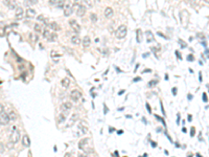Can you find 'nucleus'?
<instances>
[{
	"label": "nucleus",
	"instance_id": "obj_27",
	"mask_svg": "<svg viewBox=\"0 0 209 157\" xmlns=\"http://www.w3.org/2000/svg\"><path fill=\"white\" fill-rule=\"evenodd\" d=\"M37 3V0H25V5L27 6H30L32 4H36Z\"/></svg>",
	"mask_w": 209,
	"mask_h": 157
},
{
	"label": "nucleus",
	"instance_id": "obj_34",
	"mask_svg": "<svg viewBox=\"0 0 209 157\" xmlns=\"http://www.w3.org/2000/svg\"><path fill=\"white\" fill-rule=\"evenodd\" d=\"M12 1H13V0H2V2H3V4H5L7 7L9 6V4L10 3H12Z\"/></svg>",
	"mask_w": 209,
	"mask_h": 157
},
{
	"label": "nucleus",
	"instance_id": "obj_43",
	"mask_svg": "<svg viewBox=\"0 0 209 157\" xmlns=\"http://www.w3.org/2000/svg\"><path fill=\"white\" fill-rule=\"evenodd\" d=\"M78 157H88V155L86 153H82V154H79Z\"/></svg>",
	"mask_w": 209,
	"mask_h": 157
},
{
	"label": "nucleus",
	"instance_id": "obj_9",
	"mask_svg": "<svg viewBox=\"0 0 209 157\" xmlns=\"http://www.w3.org/2000/svg\"><path fill=\"white\" fill-rule=\"evenodd\" d=\"M49 3L51 5L57 6V7H64V5H65L63 0H49Z\"/></svg>",
	"mask_w": 209,
	"mask_h": 157
},
{
	"label": "nucleus",
	"instance_id": "obj_32",
	"mask_svg": "<svg viewBox=\"0 0 209 157\" xmlns=\"http://www.w3.org/2000/svg\"><path fill=\"white\" fill-rule=\"evenodd\" d=\"M83 2V0H74V2H73V5H75V6H80V5H82L81 3Z\"/></svg>",
	"mask_w": 209,
	"mask_h": 157
},
{
	"label": "nucleus",
	"instance_id": "obj_10",
	"mask_svg": "<svg viewBox=\"0 0 209 157\" xmlns=\"http://www.w3.org/2000/svg\"><path fill=\"white\" fill-rule=\"evenodd\" d=\"M85 14H86V6L82 4V5H80L78 7V9H76V15H78L79 17H83Z\"/></svg>",
	"mask_w": 209,
	"mask_h": 157
},
{
	"label": "nucleus",
	"instance_id": "obj_30",
	"mask_svg": "<svg viewBox=\"0 0 209 157\" xmlns=\"http://www.w3.org/2000/svg\"><path fill=\"white\" fill-rule=\"evenodd\" d=\"M35 30H36L37 32H43V29H42L41 25H39L38 23H37V24H35Z\"/></svg>",
	"mask_w": 209,
	"mask_h": 157
},
{
	"label": "nucleus",
	"instance_id": "obj_41",
	"mask_svg": "<svg viewBox=\"0 0 209 157\" xmlns=\"http://www.w3.org/2000/svg\"><path fill=\"white\" fill-rule=\"evenodd\" d=\"M203 100H204V102H207V100H208V97H207V94L204 92L203 93Z\"/></svg>",
	"mask_w": 209,
	"mask_h": 157
},
{
	"label": "nucleus",
	"instance_id": "obj_55",
	"mask_svg": "<svg viewBox=\"0 0 209 157\" xmlns=\"http://www.w3.org/2000/svg\"><path fill=\"white\" fill-rule=\"evenodd\" d=\"M117 133H118V134H122V133H124V131H122V130H119Z\"/></svg>",
	"mask_w": 209,
	"mask_h": 157
},
{
	"label": "nucleus",
	"instance_id": "obj_42",
	"mask_svg": "<svg viewBox=\"0 0 209 157\" xmlns=\"http://www.w3.org/2000/svg\"><path fill=\"white\" fill-rule=\"evenodd\" d=\"M187 60H188V61H193V55H192V54H189L188 57H187Z\"/></svg>",
	"mask_w": 209,
	"mask_h": 157
},
{
	"label": "nucleus",
	"instance_id": "obj_22",
	"mask_svg": "<svg viewBox=\"0 0 209 157\" xmlns=\"http://www.w3.org/2000/svg\"><path fill=\"white\" fill-rule=\"evenodd\" d=\"M136 40H137V42L138 43H140L141 41H142V31H141V29H137L136 30Z\"/></svg>",
	"mask_w": 209,
	"mask_h": 157
},
{
	"label": "nucleus",
	"instance_id": "obj_50",
	"mask_svg": "<svg viewBox=\"0 0 209 157\" xmlns=\"http://www.w3.org/2000/svg\"><path fill=\"white\" fill-rule=\"evenodd\" d=\"M199 81L202 82V73H201V72L199 73Z\"/></svg>",
	"mask_w": 209,
	"mask_h": 157
},
{
	"label": "nucleus",
	"instance_id": "obj_5",
	"mask_svg": "<svg viewBox=\"0 0 209 157\" xmlns=\"http://www.w3.org/2000/svg\"><path fill=\"white\" fill-rule=\"evenodd\" d=\"M69 24L71 25V28L73 29L74 32L79 33V32L81 31V25H80L75 20H70V21H69Z\"/></svg>",
	"mask_w": 209,
	"mask_h": 157
},
{
	"label": "nucleus",
	"instance_id": "obj_44",
	"mask_svg": "<svg viewBox=\"0 0 209 157\" xmlns=\"http://www.w3.org/2000/svg\"><path fill=\"white\" fill-rule=\"evenodd\" d=\"M173 94H174V95H177V88H176V87L173 88Z\"/></svg>",
	"mask_w": 209,
	"mask_h": 157
},
{
	"label": "nucleus",
	"instance_id": "obj_46",
	"mask_svg": "<svg viewBox=\"0 0 209 157\" xmlns=\"http://www.w3.org/2000/svg\"><path fill=\"white\" fill-rule=\"evenodd\" d=\"M146 108H147V110H149L150 113H152V109H151V106L149 105V103H146Z\"/></svg>",
	"mask_w": 209,
	"mask_h": 157
},
{
	"label": "nucleus",
	"instance_id": "obj_56",
	"mask_svg": "<svg viewBox=\"0 0 209 157\" xmlns=\"http://www.w3.org/2000/svg\"><path fill=\"white\" fill-rule=\"evenodd\" d=\"M110 132H112V131H114V128H112V127H110V130H109Z\"/></svg>",
	"mask_w": 209,
	"mask_h": 157
},
{
	"label": "nucleus",
	"instance_id": "obj_4",
	"mask_svg": "<svg viewBox=\"0 0 209 157\" xmlns=\"http://www.w3.org/2000/svg\"><path fill=\"white\" fill-rule=\"evenodd\" d=\"M63 10H64V15L66 17H69L73 13V6L70 3H65V5L63 7Z\"/></svg>",
	"mask_w": 209,
	"mask_h": 157
},
{
	"label": "nucleus",
	"instance_id": "obj_33",
	"mask_svg": "<svg viewBox=\"0 0 209 157\" xmlns=\"http://www.w3.org/2000/svg\"><path fill=\"white\" fill-rule=\"evenodd\" d=\"M179 43L181 44V47H182V48H185L186 46H187V44H186L182 39H179Z\"/></svg>",
	"mask_w": 209,
	"mask_h": 157
},
{
	"label": "nucleus",
	"instance_id": "obj_28",
	"mask_svg": "<svg viewBox=\"0 0 209 157\" xmlns=\"http://www.w3.org/2000/svg\"><path fill=\"white\" fill-rule=\"evenodd\" d=\"M95 3V0H86V4L88 7H92Z\"/></svg>",
	"mask_w": 209,
	"mask_h": 157
},
{
	"label": "nucleus",
	"instance_id": "obj_20",
	"mask_svg": "<svg viewBox=\"0 0 209 157\" xmlns=\"http://www.w3.org/2000/svg\"><path fill=\"white\" fill-rule=\"evenodd\" d=\"M154 40H155V38H154L153 32H152L151 30H147V31H146V41L150 43V42H153Z\"/></svg>",
	"mask_w": 209,
	"mask_h": 157
},
{
	"label": "nucleus",
	"instance_id": "obj_59",
	"mask_svg": "<svg viewBox=\"0 0 209 157\" xmlns=\"http://www.w3.org/2000/svg\"><path fill=\"white\" fill-rule=\"evenodd\" d=\"M150 71H151V69H145L143 72H150Z\"/></svg>",
	"mask_w": 209,
	"mask_h": 157
},
{
	"label": "nucleus",
	"instance_id": "obj_2",
	"mask_svg": "<svg viewBox=\"0 0 209 157\" xmlns=\"http://www.w3.org/2000/svg\"><path fill=\"white\" fill-rule=\"evenodd\" d=\"M20 140V132L17 130V128L14 126L12 127V134H10V141L13 143H16Z\"/></svg>",
	"mask_w": 209,
	"mask_h": 157
},
{
	"label": "nucleus",
	"instance_id": "obj_24",
	"mask_svg": "<svg viewBox=\"0 0 209 157\" xmlns=\"http://www.w3.org/2000/svg\"><path fill=\"white\" fill-rule=\"evenodd\" d=\"M42 33H43V37L45 38V39H48V38H49V36L51 35V32H50V31H49L47 28H44Z\"/></svg>",
	"mask_w": 209,
	"mask_h": 157
},
{
	"label": "nucleus",
	"instance_id": "obj_18",
	"mask_svg": "<svg viewBox=\"0 0 209 157\" xmlns=\"http://www.w3.org/2000/svg\"><path fill=\"white\" fill-rule=\"evenodd\" d=\"M105 16H106L107 18H111V17L113 16V8H111V7H106V9H105Z\"/></svg>",
	"mask_w": 209,
	"mask_h": 157
},
{
	"label": "nucleus",
	"instance_id": "obj_54",
	"mask_svg": "<svg viewBox=\"0 0 209 157\" xmlns=\"http://www.w3.org/2000/svg\"><path fill=\"white\" fill-rule=\"evenodd\" d=\"M122 93H125V90H120V91L118 92V94H119V95H121Z\"/></svg>",
	"mask_w": 209,
	"mask_h": 157
},
{
	"label": "nucleus",
	"instance_id": "obj_14",
	"mask_svg": "<svg viewBox=\"0 0 209 157\" xmlns=\"http://www.w3.org/2000/svg\"><path fill=\"white\" fill-rule=\"evenodd\" d=\"M48 27H49L50 29L54 30V31H58V30H60V29H61L60 25L57 23V22H50L49 25H48Z\"/></svg>",
	"mask_w": 209,
	"mask_h": 157
},
{
	"label": "nucleus",
	"instance_id": "obj_60",
	"mask_svg": "<svg viewBox=\"0 0 209 157\" xmlns=\"http://www.w3.org/2000/svg\"><path fill=\"white\" fill-rule=\"evenodd\" d=\"M114 154H115V156H116V157H118V152H117V151H115V153H114Z\"/></svg>",
	"mask_w": 209,
	"mask_h": 157
},
{
	"label": "nucleus",
	"instance_id": "obj_13",
	"mask_svg": "<svg viewBox=\"0 0 209 157\" xmlns=\"http://www.w3.org/2000/svg\"><path fill=\"white\" fill-rule=\"evenodd\" d=\"M25 15H26L27 18H34V17L36 16V10L32 9V8H30V7H28V8L26 9V12H25Z\"/></svg>",
	"mask_w": 209,
	"mask_h": 157
},
{
	"label": "nucleus",
	"instance_id": "obj_23",
	"mask_svg": "<svg viewBox=\"0 0 209 157\" xmlns=\"http://www.w3.org/2000/svg\"><path fill=\"white\" fill-rule=\"evenodd\" d=\"M87 131H88V130H87L86 127H83L82 125H80V126H79V133L76 134V135H83V134H85Z\"/></svg>",
	"mask_w": 209,
	"mask_h": 157
},
{
	"label": "nucleus",
	"instance_id": "obj_36",
	"mask_svg": "<svg viewBox=\"0 0 209 157\" xmlns=\"http://www.w3.org/2000/svg\"><path fill=\"white\" fill-rule=\"evenodd\" d=\"M8 7H9L10 9H13V8H15V7H16V2L14 1V0H13V1H12V3H10V4H9V6H8Z\"/></svg>",
	"mask_w": 209,
	"mask_h": 157
},
{
	"label": "nucleus",
	"instance_id": "obj_31",
	"mask_svg": "<svg viewBox=\"0 0 209 157\" xmlns=\"http://www.w3.org/2000/svg\"><path fill=\"white\" fill-rule=\"evenodd\" d=\"M190 3L193 5V6H196V5H199L200 2H201V0H189Z\"/></svg>",
	"mask_w": 209,
	"mask_h": 157
},
{
	"label": "nucleus",
	"instance_id": "obj_47",
	"mask_svg": "<svg viewBox=\"0 0 209 157\" xmlns=\"http://www.w3.org/2000/svg\"><path fill=\"white\" fill-rule=\"evenodd\" d=\"M0 33H1V37L4 36V28L3 27H1V32H0Z\"/></svg>",
	"mask_w": 209,
	"mask_h": 157
},
{
	"label": "nucleus",
	"instance_id": "obj_17",
	"mask_svg": "<svg viewBox=\"0 0 209 157\" xmlns=\"http://www.w3.org/2000/svg\"><path fill=\"white\" fill-rule=\"evenodd\" d=\"M22 143H23L24 147H29L30 145V140H29V137L27 135H24L22 137Z\"/></svg>",
	"mask_w": 209,
	"mask_h": 157
},
{
	"label": "nucleus",
	"instance_id": "obj_1",
	"mask_svg": "<svg viewBox=\"0 0 209 157\" xmlns=\"http://www.w3.org/2000/svg\"><path fill=\"white\" fill-rule=\"evenodd\" d=\"M116 38L117 39H124L127 36V26L126 25H120L118 26V28L116 29Z\"/></svg>",
	"mask_w": 209,
	"mask_h": 157
},
{
	"label": "nucleus",
	"instance_id": "obj_62",
	"mask_svg": "<svg viewBox=\"0 0 209 157\" xmlns=\"http://www.w3.org/2000/svg\"><path fill=\"white\" fill-rule=\"evenodd\" d=\"M204 1H205L206 3H209V0H204Z\"/></svg>",
	"mask_w": 209,
	"mask_h": 157
},
{
	"label": "nucleus",
	"instance_id": "obj_38",
	"mask_svg": "<svg viewBox=\"0 0 209 157\" xmlns=\"http://www.w3.org/2000/svg\"><path fill=\"white\" fill-rule=\"evenodd\" d=\"M194 133H195V128L192 127V128H191V131H190V136H194Z\"/></svg>",
	"mask_w": 209,
	"mask_h": 157
},
{
	"label": "nucleus",
	"instance_id": "obj_61",
	"mask_svg": "<svg viewBox=\"0 0 209 157\" xmlns=\"http://www.w3.org/2000/svg\"><path fill=\"white\" fill-rule=\"evenodd\" d=\"M188 95H189V96H188V98H189V99H191V98H192V96H191V94H188Z\"/></svg>",
	"mask_w": 209,
	"mask_h": 157
},
{
	"label": "nucleus",
	"instance_id": "obj_7",
	"mask_svg": "<svg viewBox=\"0 0 209 157\" xmlns=\"http://www.w3.org/2000/svg\"><path fill=\"white\" fill-rule=\"evenodd\" d=\"M79 117H80V115H79V113L78 112H74V113L71 115V117H70V119H69V122H68V125H67V127H70V126H73L74 124H75V121L79 119Z\"/></svg>",
	"mask_w": 209,
	"mask_h": 157
},
{
	"label": "nucleus",
	"instance_id": "obj_3",
	"mask_svg": "<svg viewBox=\"0 0 209 157\" xmlns=\"http://www.w3.org/2000/svg\"><path fill=\"white\" fill-rule=\"evenodd\" d=\"M9 120H10V118H9L8 114L5 113L4 111L1 112V114H0V124H1V126H5V125H7L8 122H9Z\"/></svg>",
	"mask_w": 209,
	"mask_h": 157
},
{
	"label": "nucleus",
	"instance_id": "obj_40",
	"mask_svg": "<svg viewBox=\"0 0 209 157\" xmlns=\"http://www.w3.org/2000/svg\"><path fill=\"white\" fill-rule=\"evenodd\" d=\"M3 150H4V145H3V143H1L0 144V153L1 154H3Z\"/></svg>",
	"mask_w": 209,
	"mask_h": 157
},
{
	"label": "nucleus",
	"instance_id": "obj_16",
	"mask_svg": "<svg viewBox=\"0 0 209 157\" xmlns=\"http://www.w3.org/2000/svg\"><path fill=\"white\" fill-rule=\"evenodd\" d=\"M67 113L68 112H62V113L59 115V118H58V122L59 124H62V122H64L65 121V119H66V115H67Z\"/></svg>",
	"mask_w": 209,
	"mask_h": 157
},
{
	"label": "nucleus",
	"instance_id": "obj_35",
	"mask_svg": "<svg viewBox=\"0 0 209 157\" xmlns=\"http://www.w3.org/2000/svg\"><path fill=\"white\" fill-rule=\"evenodd\" d=\"M158 83V81H155V80H153L151 82H149V87H153V86H155L156 84Z\"/></svg>",
	"mask_w": 209,
	"mask_h": 157
},
{
	"label": "nucleus",
	"instance_id": "obj_57",
	"mask_svg": "<svg viewBox=\"0 0 209 157\" xmlns=\"http://www.w3.org/2000/svg\"><path fill=\"white\" fill-rule=\"evenodd\" d=\"M104 109H105V110H106V113H107V111H108V108H107V106H106V105H105V106H104Z\"/></svg>",
	"mask_w": 209,
	"mask_h": 157
},
{
	"label": "nucleus",
	"instance_id": "obj_37",
	"mask_svg": "<svg viewBox=\"0 0 209 157\" xmlns=\"http://www.w3.org/2000/svg\"><path fill=\"white\" fill-rule=\"evenodd\" d=\"M46 19L44 18V16L43 15H40V16H38V21H42V22H44Z\"/></svg>",
	"mask_w": 209,
	"mask_h": 157
},
{
	"label": "nucleus",
	"instance_id": "obj_21",
	"mask_svg": "<svg viewBox=\"0 0 209 157\" xmlns=\"http://www.w3.org/2000/svg\"><path fill=\"white\" fill-rule=\"evenodd\" d=\"M61 84H62V86L64 88H68L69 85H70V80H69V78H67V77H65V78H63V80H62Z\"/></svg>",
	"mask_w": 209,
	"mask_h": 157
},
{
	"label": "nucleus",
	"instance_id": "obj_29",
	"mask_svg": "<svg viewBox=\"0 0 209 157\" xmlns=\"http://www.w3.org/2000/svg\"><path fill=\"white\" fill-rule=\"evenodd\" d=\"M90 20H91L92 22H96V21H97V16H96V14H94V13L90 14Z\"/></svg>",
	"mask_w": 209,
	"mask_h": 157
},
{
	"label": "nucleus",
	"instance_id": "obj_6",
	"mask_svg": "<svg viewBox=\"0 0 209 157\" xmlns=\"http://www.w3.org/2000/svg\"><path fill=\"white\" fill-rule=\"evenodd\" d=\"M81 96H82V93L79 91V90H72L71 91V93H70V97H71V99L72 100H74V102H78V100L81 98Z\"/></svg>",
	"mask_w": 209,
	"mask_h": 157
},
{
	"label": "nucleus",
	"instance_id": "obj_12",
	"mask_svg": "<svg viewBox=\"0 0 209 157\" xmlns=\"http://www.w3.org/2000/svg\"><path fill=\"white\" fill-rule=\"evenodd\" d=\"M71 108H72V104H71L70 102H66V103H64V104L61 106V109H62L64 112H68L69 110H71Z\"/></svg>",
	"mask_w": 209,
	"mask_h": 157
},
{
	"label": "nucleus",
	"instance_id": "obj_19",
	"mask_svg": "<svg viewBox=\"0 0 209 157\" xmlns=\"http://www.w3.org/2000/svg\"><path fill=\"white\" fill-rule=\"evenodd\" d=\"M71 42L74 44V45H80V43H81V39H80V37H79V36L74 35V36H72V37H71Z\"/></svg>",
	"mask_w": 209,
	"mask_h": 157
},
{
	"label": "nucleus",
	"instance_id": "obj_8",
	"mask_svg": "<svg viewBox=\"0 0 209 157\" xmlns=\"http://www.w3.org/2000/svg\"><path fill=\"white\" fill-rule=\"evenodd\" d=\"M23 16H24V10H23V8H22L21 6L17 7V8H16V12H15V17H16V19H22V18H23Z\"/></svg>",
	"mask_w": 209,
	"mask_h": 157
},
{
	"label": "nucleus",
	"instance_id": "obj_52",
	"mask_svg": "<svg viewBox=\"0 0 209 157\" xmlns=\"http://www.w3.org/2000/svg\"><path fill=\"white\" fill-rule=\"evenodd\" d=\"M152 145H153L154 148H156V147H157V143H156V142H153V141H152Z\"/></svg>",
	"mask_w": 209,
	"mask_h": 157
},
{
	"label": "nucleus",
	"instance_id": "obj_15",
	"mask_svg": "<svg viewBox=\"0 0 209 157\" xmlns=\"http://www.w3.org/2000/svg\"><path fill=\"white\" fill-rule=\"evenodd\" d=\"M90 44H91L90 37H88V36L84 37V39H83V46H84L85 48H87V47H89V46H90Z\"/></svg>",
	"mask_w": 209,
	"mask_h": 157
},
{
	"label": "nucleus",
	"instance_id": "obj_58",
	"mask_svg": "<svg viewBox=\"0 0 209 157\" xmlns=\"http://www.w3.org/2000/svg\"><path fill=\"white\" fill-rule=\"evenodd\" d=\"M188 121H191V115H188Z\"/></svg>",
	"mask_w": 209,
	"mask_h": 157
},
{
	"label": "nucleus",
	"instance_id": "obj_39",
	"mask_svg": "<svg viewBox=\"0 0 209 157\" xmlns=\"http://www.w3.org/2000/svg\"><path fill=\"white\" fill-rule=\"evenodd\" d=\"M155 116H156V117H157V118H158V119H159L160 121H162V122H163V125H164V126H165V122H164V119H163L162 117H160L159 115H155Z\"/></svg>",
	"mask_w": 209,
	"mask_h": 157
},
{
	"label": "nucleus",
	"instance_id": "obj_48",
	"mask_svg": "<svg viewBox=\"0 0 209 157\" xmlns=\"http://www.w3.org/2000/svg\"><path fill=\"white\" fill-rule=\"evenodd\" d=\"M64 157H72V156H71V154H70V153H66V154L64 155Z\"/></svg>",
	"mask_w": 209,
	"mask_h": 157
},
{
	"label": "nucleus",
	"instance_id": "obj_53",
	"mask_svg": "<svg viewBox=\"0 0 209 157\" xmlns=\"http://www.w3.org/2000/svg\"><path fill=\"white\" fill-rule=\"evenodd\" d=\"M161 110H162V112H163V114H165V112H164V108H163V105H162V103H161Z\"/></svg>",
	"mask_w": 209,
	"mask_h": 157
},
{
	"label": "nucleus",
	"instance_id": "obj_26",
	"mask_svg": "<svg viewBox=\"0 0 209 157\" xmlns=\"http://www.w3.org/2000/svg\"><path fill=\"white\" fill-rule=\"evenodd\" d=\"M57 39H58V36L56 35V33H51L47 40H48L49 42H53V41H57Z\"/></svg>",
	"mask_w": 209,
	"mask_h": 157
},
{
	"label": "nucleus",
	"instance_id": "obj_45",
	"mask_svg": "<svg viewBox=\"0 0 209 157\" xmlns=\"http://www.w3.org/2000/svg\"><path fill=\"white\" fill-rule=\"evenodd\" d=\"M158 35H159V36H161V37H162V38H164V39H168L167 37H165V36H164L163 33H162V32H160V31H158Z\"/></svg>",
	"mask_w": 209,
	"mask_h": 157
},
{
	"label": "nucleus",
	"instance_id": "obj_49",
	"mask_svg": "<svg viewBox=\"0 0 209 157\" xmlns=\"http://www.w3.org/2000/svg\"><path fill=\"white\" fill-rule=\"evenodd\" d=\"M198 37H199V38H204V35H203V33H198Z\"/></svg>",
	"mask_w": 209,
	"mask_h": 157
},
{
	"label": "nucleus",
	"instance_id": "obj_11",
	"mask_svg": "<svg viewBox=\"0 0 209 157\" xmlns=\"http://www.w3.org/2000/svg\"><path fill=\"white\" fill-rule=\"evenodd\" d=\"M88 141H89V139H88L87 137L82 138V139L79 141V149H81V150L85 149L86 145H88Z\"/></svg>",
	"mask_w": 209,
	"mask_h": 157
},
{
	"label": "nucleus",
	"instance_id": "obj_51",
	"mask_svg": "<svg viewBox=\"0 0 209 157\" xmlns=\"http://www.w3.org/2000/svg\"><path fill=\"white\" fill-rule=\"evenodd\" d=\"M140 80H141V78L138 76V77H135V78H134V82H137V81H140Z\"/></svg>",
	"mask_w": 209,
	"mask_h": 157
},
{
	"label": "nucleus",
	"instance_id": "obj_25",
	"mask_svg": "<svg viewBox=\"0 0 209 157\" xmlns=\"http://www.w3.org/2000/svg\"><path fill=\"white\" fill-rule=\"evenodd\" d=\"M8 116H9L10 120H16V119H17V114H16L15 111H10L9 113H8Z\"/></svg>",
	"mask_w": 209,
	"mask_h": 157
}]
</instances>
